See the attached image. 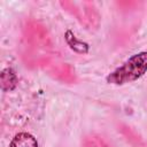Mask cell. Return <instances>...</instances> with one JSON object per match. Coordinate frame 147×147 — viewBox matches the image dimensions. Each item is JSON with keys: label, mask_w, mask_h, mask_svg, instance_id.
<instances>
[{"label": "cell", "mask_w": 147, "mask_h": 147, "mask_svg": "<svg viewBox=\"0 0 147 147\" xmlns=\"http://www.w3.org/2000/svg\"><path fill=\"white\" fill-rule=\"evenodd\" d=\"M9 147H38V141L31 133L20 132L11 139Z\"/></svg>", "instance_id": "3957f363"}, {"label": "cell", "mask_w": 147, "mask_h": 147, "mask_svg": "<svg viewBox=\"0 0 147 147\" xmlns=\"http://www.w3.org/2000/svg\"><path fill=\"white\" fill-rule=\"evenodd\" d=\"M147 71V52H139L127 59L121 67L111 71L106 80L108 84L123 85L134 82Z\"/></svg>", "instance_id": "6da1fadb"}, {"label": "cell", "mask_w": 147, "mask_h": 147, "mask_svg": "<svg viewBox=\"0 0 147 147\" xmlns=\"http://www.w3.org/2000/svg\"><path fill=\"white\" fill-rule=\"evenodd\" d=\"M64 39L67 41V44L70 46V48L76 52V53H79V54H86L88 53V49H90V46L87 42L83 41V40H79L71 30H67L65 31V34H64Z\"/></svg>", "instance_id": "7a4b0ae2"}, {"label": "cell", "mask_w": 147, "mask_h": 147, "mask_svg": "<svg viewBox=\"0 0 147 147\" xmlns=\"http://www.w3.org/2000/svg\"><path fill=\"white\" fill-rule=\"evenodd\" d=\"M0 83L1 88L5 92L13 91L17 85V76L16 72L11 68H6L0 74Z\"/></svg>", "instance_id": "277c9868"}]
</instances>
